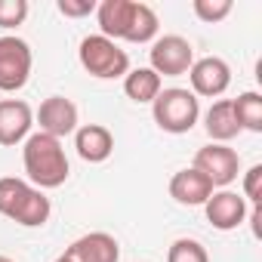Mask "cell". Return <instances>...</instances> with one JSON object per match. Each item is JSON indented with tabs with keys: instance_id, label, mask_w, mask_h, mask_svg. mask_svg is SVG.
Returning <instances> with one entry per match:
<instances>
[{
	"instance_id": "6da1fadb",
	"label": "cell",
	"mask_w": 262,
	"mask_h": 262,
	"mask_svg": "<svg viewBox=\"0 0 262 262\" xmlns=\"http://www.w3.org/2000/svg\"><path fill=\"white\" fill-rule=\"evenodd\" d=\"M22 164H25V173H28L31 185L40 188V191L65 185V179L71 173L68 158H65V148H62V139H53V136L40 133V129L25 139Z\"/></svg>"
},
{
	"instance_id": "7a4b0ae2",
	"label": "cell",
	"mask_w": 262,
	"mask_h": 262,
	"mask_svg": "<svg viewBox=\"0 0 262 262\" xmlns=\"http://www.w3.org/2000/svg\"><path fill=\"white\" fill-rule=\"evenodd\" d=\"M50 213H53L50 198L40 188H34L31 182L16 179V176L0 179V216H7L25 228H40V225H47Z\"/></svg>"
},
{
	"instance_id": "3957f363",
	"label": "cell",
	"mask_w": 262,
	"mask_h": 262,
	"mask_svg": "<svg viewBox=\"0 0 262 262\" xmlns=\"http://www.w3.org/2000/svg\"><path fill=\"white\" fill-rule=\"evenodd\" d=\"M151 114H155V123L164 129V133H173V136H182L198 123L201 117V102L191 90H182V86H170V90H161L158 99L151 102Z\"/></svg>"
},
{
	"instance_id": "277c9868",
	"label": "cell",
	"mask_w": 262,
	"mask_h": 262,
	"mask_svg": "<svg viewBox=\"0 0 262 262\" xmlns=\"http://www.w3.org/2000/svg\"><path fill=\"white\" fill-rule=\"evenodd\" d=\"M77 59L83 65L86 74L99 77V80H114V77H126L129 71V56L126 50H120L114 40L102 37V34H90L80 40Z\"/></svg>"
},
{
	"instance_id": "5b68a950",
	"label": "cell",
	"mask_w": 262,
	"mask_h": 262,
	"mask_svg": "<svg viewBox=\"0 0 262 262\" xmlns=\"http://www.w3.org/2000/svg\"><path fill=\"white\" fill-rule=\"evenodd\" d=\"M31 65H34V56L22 37L16 34L0 37V93L22 90L31 77Z\"/></svg>"
},
{
	"instance_id": "8992f818",
	"label": "cell",
	"mask_w": 262,
	"mask_h": 262,
	"mask_svg": "<svg viewBox=\"0 0 262 262\" xmlns=\"http://www.w3.org/2000/svg\"><path fill=\"white\" fill-rule=\"evenodd\" d=\"M148 59H151L148 68L158 77H182L194 65V47L179 34H164L151 43Z\"/></svg>"
},
{
	"instance_id": "52a82bcc",
	"label": "cell",
	"mask_w": 262,
	"mask_h": 262,
	"mask_svg": "<svg viewBox=\"0 0 262 262\" xmlns=\"http://www.w3.org/2000/svg\"><path fill=\"white\" fill-rule=\"evenodd\" d=\"M194 170L204 173L213 188H225V185H231V182L237 179V173H241V158H237L234 148L219 145V142H210V145L198 148V155H194Z\"/></svg>"
},
{
	"instance_id": "ba28073f",
	"label": "cell",
	"mask_w": 262,
	"mask_h": 262,
	"mask_svg": "<svg viewBox=\"0 0 262 262\" xmlns=\"http://www.w3.org/2000/svg\"><path fill=\"white\" fill-rule=\"evenodd\" d=\"M188 77H191V93L204 99H216L231 86V68L219 56L194 59V65L188 68Z\"/></svg>"
},
{
	"instance_id": "9c48e42d",
	"label": "cell",
	"mask_w": 262,
	"mask_h": 262,
	"mask_svg": "<svg viewBox=\"0 0 262 262\" xmlns=\"http://www.w3.org/2000/svg\"><path fill=\"white\" fill-rule=\"evenodd\" d=\"M34 111L22 99H0V145L13 148L31 136Z\"/></svg>"
},
{
	"instance_id": "30bf717a",
	"label": "cell",
	"mask_w": 262,
	"mask_h": 262,
	"mask_svg": "<svg viewBox=\"0 0 262 262\" xmlns=\"http://www.w3.org/2000/svg\"><path fill=\"white\" fill-rule=\"evenodd\" d=\"M37 123H40V133L53 136V139H62V136H71L77 129V105L65 96H50L40 102L37 108Z\"/></svg>"
},
{
	"instance_id": "8fae6325",
	"label": "cell",
	"mask_w": 262,
	"mask_h": 262,
	"mask_svg": "<svg viewBox=\"0 0 262 262\" xmlns=\"http://www.w3.org/2000/svg\"><path fill=\"white\" fill-rule=\"evenodd\" d=\"M204 213H207V222L219 231H231L237 225H244L247 219V201L237 194V191H213L204 204Z\"/></svg>"
},
{
	"instance_id": "7c38bea8",
	"label": "cell",
	"mask_w": 262,
	"mask_h": 262,
	"mask_svg": "<svg viewBox=\"0 0 262 262\" xmlns=\"http://www.w3.org/2000/svg\"><path fill=\"white\" fill-rule=\"evenodd\" d=\"M65 256H68V262H117L120 244L108 231H90V234L77 237L65 250Z\"/></svg>"
},
{
	"instance_id": "4fadbf2b",
	"label": "cell",
	"mask_w": 262,
	"mask_h": 262,
	"mask_svg": "<svg viewBox=\"0 0 262 262\" xmlns=\"http://www.w3.org/2000/svg\"><path fill=\"white\" fill-rule=\"evenodd\" d=\"M74 148L86 164H105L114 151V136L102 123H83L74 129Z\"/></svg>"
},
{
	"instance_id": "5bb4252c",
	"label": "cell",
	"mask_w": 262,
	"mask_h": 262,
	"mask_svg": "<svg viewBox=\"0 0 262 262\" xmlns=\"http://www.w3.org/2000/svg\"><path fill=\"white\" fill-rule=\"evenodd\" d=\"M210 194H213L210 179L204 173H198L194 167H185L170 179V198L182 207H204Z\"/></svg>"
},
{
	"instance_id": "9a60e30c",
	"label": "cell",
	"mask_w": 262,
	"mask_h": 262,
	"mask_svg": "<svg viewBox=\"0 0 262 262\" xmlns=\"http://www.w3.org/2000/svg\"><path fill=\"white\" fill-rule=\"evenodd\" d=\"M133 7L136 0H102L96 7V19H99V28H102V37L108 40H123L126 37V28H129V19H133Z\"/></svg>"
},
{
	"instance_id": "2e32d148",
	"label": "cell",
	"mask_w": 262,
	"mask_h": 262,
	"mask_svg": "<svg viewBox=\"0 0 262 262\" xmlns=\"http://www.w3.org/2000/svg\"><path fill=\"white\" fill-rule=\"evenodd\" d=\"M204 126H207V136L210 142H219V145H228L237 133H241V126H237V117H234V105L231 99H219L207 108L204 114Z\"/></svg>"
},
{
	"instance_id": "e0dca14e",
	"label": "cell",
	"mask_w": 262,
	"mask_h": 262,
	"mask_svg": "<svg viewBox=\"0 0 262 262\" xmlns=\"http://www.w3.org/2000/svg\"><path fill=\"white\" fill-rule=\"evenodd\" d=\"M161 90H164V80L151 68H133V71H126V77H123L126 99H133L139 105H151Z\"/></svg>"
},
{
	"instance_id": "ac0fdd59",
	"label": "cell",
	"mask_w": 262,
	"mask_h": 262,
	"mask_svg": "<svg viewBox=\"0 0 262 262\" xmlns=\"http://www.w3.org/2000/svg\"><path fill=\"white\" fill-rule=\"evenodd\" d=\"M158 13L148 7V4H136L133 7V19H129V28H126V43H151L158 37Z\"/></svg>"
},
{
	"instance_id": "d6986e66",
	"label": "cell",
	"mask_w": 262,
	"mask_h": 262,
	"mask_svg": "<svg viewBox=\"0 0 262 262\" xmlns=\"http://www.w3.org/2000/svg\"><path fill=\"white\" fill-rule=\"evenodd\" d=\"M234 105V117L241 129H250V133H262V96L256 90L241 93L237 99H231Z\"/></svg>"
},
{
	"instance_id": "ffe728a7",
	"label": "cell",
	"mask_w": 262,
	"mask_h": 262,
	"mask_svg": "<svg viewBox=\"0 0 262 262\" xmlns=\"http://www.w3.org/2000/svg\"><path fill=\"white\" fill-rule=\"evenodd\" d=\"M167 262H210V256H207V250H204L201 241H194V237H179V241L170 244Z\"/></svg>"
},
{
	"instance_id": "44dd1931",
	"label": "cell",
	"mask_w": 262,
	"mask_h": 262,
	"mask_svg": "<svg viewBox=\"0 0 262 262\" xmlns=\"http://www.w3.org/2000/svg\"><path fill=\"white\" fill-rule=\"evenodd\" d=\"M191 10H194V16H198L201 22L216 25V22H222V19L231 13V0H194Z\"/></svg>"
},
{
	"instance_id": "7402d4cb",
	"label": "cell",
	"mask_w": 262,
	"mask_h": 262,
	"mask_svg": "<svg viewBox=\"0 0 262 262\" xmlns=\"http://www.w3.org/2000/svg\"><path fill=\"white\" fill-rule=\"evenodd\" d=\"M28 19V0H0V28H19Z\"/></svg>"
},
{
	"instance_id": "603a6c76",
	"label": "cell",
	"mask_w": 262,
	"mask_h": 262,
	"mask_svg": "<svg viewBox=\"0 0 262 262\" xmlns=\"http://www.w3.org/2000/svg\"><path fill=\"white\" fill-rule=\"evenodd\" d=\"M247 204L259 207L262 201V164H253L247 173H244V194H241Z\"/></svg>"
},
{
	"instance_id": "cb8c5ba5",
	"label": "cell",
	"mask_w": 262,
	"mask_h": 262,
	"mask_svg": "<svg viewBox=\"0 0 262 262\" xmlns=\"http://www.w3.org/2000/svg\"><path fill=\"white\" fill-rule=\"evenodd\" d=\"M59 13L68 16V19H83V16H93L96 13V0H59Z\"/></svg>"
},
{
	"instance_id": "d4e9b609",
	"label": "cell",
	"mask_w": 262,
	"mask_h": 262,
	"mask_svg": "<svg viewBox=\"0 0 262 262\" xmlns=\"http://www.w3.org/2000/svg\"><path fill=\"white\" fill-rule=\"evenodd\" d=\"M56 262H68V256H65V253H62V256H56Z\"/></svg>"
},
{
	"instance_id": "484cf974",
	"label": "cell",
	"mask_w": 262,
	"mask_h": 262,
	"mask_svg": "<svg viewBox=\"0 0 262 262\" xmlns=\"http://www.w3.org/2000/svg\"><path fill=\"white\" fill-rule=\"evenodd\" d=\"M0 262H13V259H10V256H0Z\"/></svg>"
}]
</instances>
